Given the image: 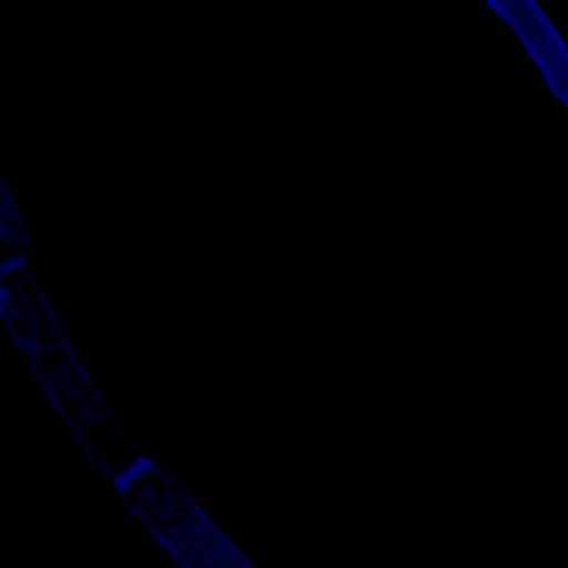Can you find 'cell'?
Returning a JSON list of instances; mask_svg holds the SVG:
<instances>
[]
</instances>
